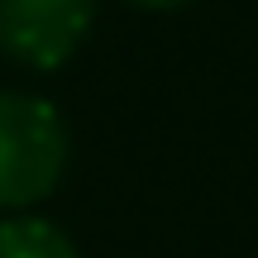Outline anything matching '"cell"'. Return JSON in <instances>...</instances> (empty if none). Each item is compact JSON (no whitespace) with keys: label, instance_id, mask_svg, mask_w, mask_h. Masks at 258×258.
Returning a JSON list of instances; mask_svg holds the SVG:
<instances>
[{"label":"cell","instance_id":"obj_1","mask_svg":"<svg viewBox=\"0 0 258 258\" xmlns=\"http://www.w3.org/2000/svg\"><path fill=\"white\" fill-rule=\"evenodd\" d=\"M67 163V124L38 96L0 91V211L43 201Z\"/></svg>","mask_w":258,"mask_h":258},{"label":"cell","instance_id":"obj_2","mask_svg":"<svg viewBox=\"0 0 258 258\" xmlns=\"http://www.w3.org/2000/svg\"><path fill=\"white\" fill-rule=\"evenodd\" d=\"M96 0H0V53L34 72H53L77 53Z\"/></svg>","mask_w":258,"mask_h":258},{"label":"cell","instance_id":"obj_3","mask_svg":"<svg viewBox=\"0 0 258 258\" xmlns=\"http://www.w3.org/2000/svg\"><path fill=\"white\" fill-rule=\"evenodd\" d=\"M0 258H77V249L57 225L15 215V220H0Z\"/></svg>","mask_w":258,"mask_h":258},{"label":"cell","instance_id":"obj_4","mask_svg":"<svg viewBox=\"0 0 258 258\" xmlns=\"http://www.w3.org/2000/svg\"><path fill=\"white\" fill-rule=\"evenodd\" d=\"M129 5H144V10H172V5H186V0H129Z\"/></svg>","mask_w":258,"mask_h":258}]
</instances>
